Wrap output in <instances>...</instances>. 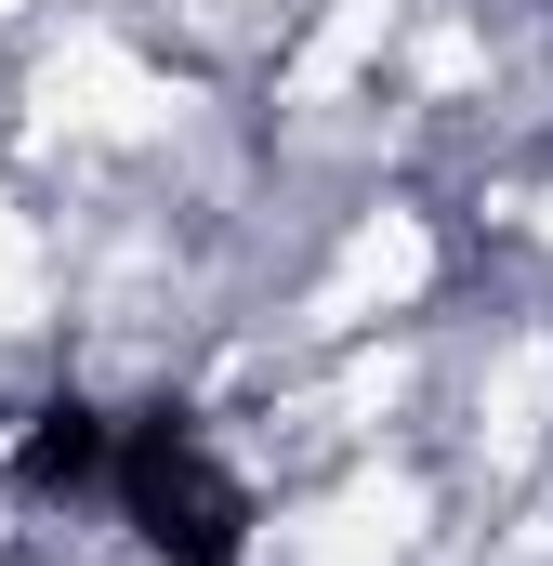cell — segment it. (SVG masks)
<instances>
[{"label":"cell","mask_w":553,"mask_h":566,"mask_svg":"<svg viewBox=\"0 0 553 566\" xmlns=\"http://www.w3.org/2000/svg\"><path fill=\"white\" fill-rule=\"evenodd\" d=\"M106 501H119V527H133L158 566H251V488H238V461L211 448V422H198L185 396H158V409L119 422Z\"/></svg>","instance_id":"obj_1"},{"label":"cell","mask_w":553,"mask_h":566,"mask_svg":"<svg viewBox=\"0 0 553 566\" xmlns=\"http://www.w3.org/2000/svg\"><path fill=\"white\" fill-rule=\"evenodd\" d=\"M106 474H119V422L93 396H40L27 409V434H13V488L27 501H106Z\"/></svg>","instance_id":"obj_2"}]
</instances>
